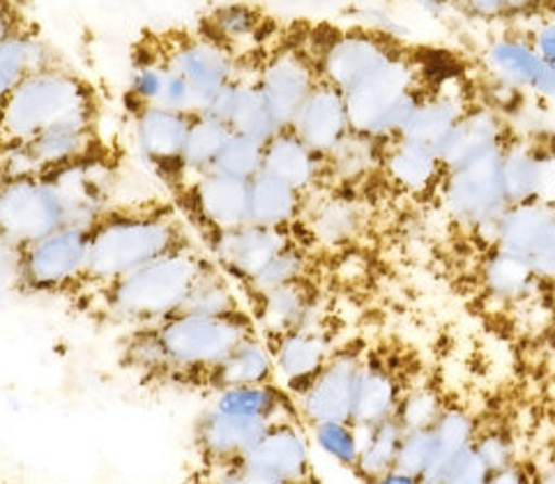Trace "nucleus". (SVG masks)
<instances>
[{
    "label": "nucleus",
    "instance_id": "obj_1",
    "mask_svg": "<svg viewBox=\"0 0 555 484\" xmlns=\"http://www.w3.org/2000/svg\"><path fill=\"white\" fill-rule=\"evenodd\" d=\"M111 166L104 155L44 176L0 182V247L18 252L53 231L90 227L108 206Z\"/></svg>",
    "mask_w": 555,
    "mask_h": 484
},
{
    "label": "nucleus",
    "instance_id": "obj_2",
    "mask_svg": "<svg viewBox=\"0 0 555 484\" xmlns=\"http://www.w3.org/2000/svg\"><path fill=\"white\" fill-rule=\"evenodd\" d=\"M254 334L261 332L247 311L229 316L173 314L129 332L120 358L127 369L143 377L201 383L215 365Z\"/></svg>",
    "mask_w": 555,
    "mask_h": 484
},
{
    "label": "nucleus",
    "instance_id": "obj_3",
    "mask_svg": "<svg viewBox=\"0 0 555 484\" xmlns=\"http://www.w3.org/2000/svg\"><path fill=\"white\" fill-rule=\"evenodd\" d=\"M194 245L188 219L169 203L108 206L90 227L88 268L81 289L108 284L166 254Z\"/></svg>",
    "mask_w": 555,
    "mask_h": 484
},
{
    "label": "nucleus",
    "instance_id": "obj_4",
    "mask_svg": "<svg viewBox=\"0 0 555 484\" xmlns=\"http://www.w3.org/2000/svg\"><path fill=\"white\" fill-rule=\"evenodd\" d=\"M212 266L215 258L194 245L166 254L114 282L77 293H83L92 316L132 330L145 328L178 314L198 279Z\"/></svg>",
    "mask_w": 555,
    "mask_h": 484
},
{
    "label": "nucleus",
    "instance_id": "obj_5",
    "mask_svg": "<svg viewBox=\"0 0 555 484\" xmlns=\"http://www.w3.org/2000/svg\"><path fill=\"white\" fill-rule=\"evenodd\" d=\"M83 111H98V95L77 72L61 63L33 69L0 104V148L28 141Z\"/></svg>",
    "mask_w": 555,
    "mask_h": 484
},
{
    "label": "nucleus",
    "instance_id": "obj_6",
    "mask_svg": "<svg viewBox=\"0 0 555 484\" xmlns=\"http://www.w3.org/2000/svg\"><path fill=\"white\" fill-rule=\"evenodd\" d=\"M100 155L98 111H83L47 127L28 141L0 148V182L44 176Z\"/></svg>",
    "mask_w": 555,
    "mask_h": 484
},
{
    "label": "nucleus",
    "instance_id": "obj_7",
    "mask_svg": "<svg viewBox=\"0 0 555 484\" xmlns=\"http://www.w3.org/2000/svg\"><path fill=\"white\" fill-rule=\"evenodd\" d=\"M90 227H65L14 252L18 289L33 295L77 293L88 268Z\"/></svg>",
    "mask_w": 555,
    "mask_h": 484
},
{
    "label": "nucleus",
    "instance_id": "obj_8",
    "mask_svg": "<svg viewBox=\"0 0 555 484\" xmlns=\"http://www.w3.org/2000/svg\"><path fill=\"white\" fill-rule=\"evenodd\" d=\"M157 49L178 77L192 88L201 111H208L240 74L237 55L203 30L169 33L157 42Z\"/></svg>",
    "mask_w": 555,
    "mask_h": 484
},
{
    "label": "nucleus",
    "instance_id": "obj_9",
    "mask_svg": "<svg viewBox=\"0 0 555 484\" xmlns=\"http://www.w3.org/2000/svg\"><path fill=\"white\" fill-rule=\"evenodd\" d=\"M446 199L450 213L470 227H495L509 201L503 182V148L477 155L450 169Z\"/></svg>",
    "mask_w": 555,
    "mask_h": 484
},
{
    "label": "nucleus",
    "instance_id": "obj_10",
    "mask_svg": "<svg viewBox=\"0 0 555 484\" xmlns=\"http://www.w3.org/2000/svg\"><path fill=\"white\" fill-rule=\"evenodd\" d=\"M176 194L188 203L184 213L203 238L233 231L251 221L249 180L208 171L184 180Z\"/></svg>",
    "mask_w": 555,
    "mask_h": 484
},
{
    "label": "nucleus",
    "instance_id": "obj_11",
    "mask_svg": "<svg viewBox=\"0 0 555 484\" xmlns=\"http://www.w3.org/2000/svg\"><path fill=\"white\" fill-rule=\"evenodd\" d=\"M321 79L319 59L300 47L284 44L256 65V81L282 127H291L309 92Z\"/></svg>",
    "mask_w": 555,
    "mask_h": 484
},
{
    "label": "nucleus",
    "instance_id": "obj_12",
    "mask_svg": "<svg viewBox=\"0 0 555 484\" xmlns=\"http://www.w3.org/2000/svg\"><path fill=\"white\" fill-rule=\"evenodd\" d=\"M129 109H132L134 116V135L143 160L151 164L153 171L162 176L166 184L176 192L184 180L182 151L194 114L139 104L132 100H129Z\"/></svg>",
    "mask_w": 555,
    "mask_h": 484
},
{
    "label": "nucleus",
    "instance_id": "obj_13",
    "mask_svg": "<svg viewBox=\"0 0 555 484\" xmlns=\"http://www.w3.org/2000/svg\"><path fill=\"white\" fill-rule=\"evenodd\" d=\"M495 242L538 277L555 279V206L538 201L509 206L495 225Z\"/></svg>",
    "mask_w": 555,
    "mask_h": 484
},
{
    "label": "nucleus",
    "instance_id": "obj_14",
    "mask_svg": "<svg viewBox=\"0 0 555 484\" xmlns=\"http://www.w3.org/2000/svg\"><path fill=\"white\" fill-rule=\"evenodd\" d=\"M362 358L356 351H335L313 381L298 395L300 413L311 422H350Z\"/></svg>",
    "mask_w": 555,
    "mask_h": 484
},
{
    "label": "nucleus",
    "instance_id": "obj_15",
    "mask_svg": "<svg viewBox=\"0 0 555 484\" xmlns=\"http://www.w3.org/2000/svg\"><path fill=\"white\" fill-rule=\"evenodd\" d=\"M206 242L210 256L217 260L221 270L249 284L276 254L291 247L295 240L291 229H272L249 221V225L240 229L215 233L206 238Z\"/></svg>",
    "mask_w": 555,
    "mask_h": 484
},
{
    "label": "nucleus",
    "instance_id": "obj_16",
    "mask_svg": "<svg viewBox=\"0 0 555 484\" xmlns=\"http://www.w3.org/2000/svg\"><path fill=\"white\" fill-rule=\"evenodd\" d=\"M245 469L266 484L307 482L309 480V445L293 418L276 420L258 438L245 457Z\"/></svg>",
    "mask_w": 555,
    "mask_h": 484
},
{
    "label": "nucleus",
    "instance_id": "obj_17",
    "mask_svg": "<svg viewBox=\"0 0 555 484\" xmlns=\"http://www.w3.org/2000/svg\"><path fill=\"white\" fill-rule=\"evenodd\" d=\"M291 127L313 153L321 157L335 153L339 143L350 135L344 90L321 77Z\"/></svg>",
    "mask_w": 555,
    "mask_h": 484
},
{
    "label": "nucleus",
    "instance_id": "obj_18",
    "mask_svg": "<svg viewBox=\"0 0 555 484\" xmlns=\"http://www.w3.org/2000/svg\"><path fill=\"white\" fill-rule=\"evenodd\" d=\"M129 100L139 104L184 111V114H201V104L192 88L164 61L157 44H145L134 51Z\"/></svg>",
    "mask_w": 555,
    "mask_h": 484
},
{
    "label": "nucleus",
    "instance_id": "obj_19",
    "mask_svg": "<svg viewBox=\"0 0 555 484\" xmlns=\"http://www.w3.org/2000/svg\"><path fill=\"white\" fill-rule=\"evenodd\" d=\"M208 114L224 120L231 132L251 137L261 143H268L280 129H284L274 118L263 90L256 81V67L251 74L240 69L237 79L215 100Z\"/></svg>",
    "mask_w": 555,
    "mask_h": 484
},
{
    "label": "nucleus",
    "instance_id": "obj_20",
    "mask_svg": "<svg viewBox=\"0 0 555 484\" xmlns=\"http://www.w3.org/2000/svg\"><path fill=\"white\" fill-rule=\"evenodd\" d=\"M272 420H249L221 413L208 406L194 426L196 448L210 463H224L245 457L251 445L261 438Z\"/></svg>",
    "mask_w": 555,
    "mask_h": 484
},
{
    "label": "nucleus",
    "instance_id": "obj_21",
    "mask_svg": "<svg viewBox=\"0 0 555 484\" xmlns=\"http://www.w3.org/2000/svg\"><path fill=\"white\" fill-rule=\"evenodd\" d=\"M270 351L274 358L276 374H282L284 383L295 395L302 393V390L313 381V377L325 367L332 353H335L321 323L298 328L284 334V337L274 340Z\"/></svg>",
    "mask_w": 555,
    "mask_h": 484
},
{
    "label": "nucleus",
    "instance_id": "obj_22",
    "mask_svg": "<svg viewBox=\"0 0 555 484\" xmlns=\"http://www.w3.org/2000/svg\"><path fill=\"white\" fill-rule=\"evenodd\" d=\"M256 301H258L256 321L261 326L266 337L272 342L298 328L319 326L317 291H313V286L305 277L276 289H270L266 293H258Z\"/></svg>",
    "mask_w": 555,
    "mask_h": 484
},
{
    "label": "nucleus",
    "instance_id": "obj_23",
    "mask_svg": "<svg viewBox=\"0 0 555 484\" xmlns=\"http://www.w3.org/2000/svg\"><path fill=\"white\" fill-rule=\"evenodd\" d=\"M387 59H392V53L376 37L341 35L323 47L319 53V67L323 79L348 92Z\"/></svg>",
    "mask_w": 555,
    "mask_h": 484
},
{
    "label": "nucleus",
    "instance_id": "obj_24",
    "mask_svg": "<svg viewBox=\"0 0 555 484\" xmlns=\"http://www.w3.org/2000/svg\"><path fill=\"white\" fill-rule=\"evenodd\" d=\"M263 171L307 194L323 178L325 157L313 153L293 127H284L266 143Z\"/></svg>",
    "mask_w": 555,
    "mask_h": 484
},
{
    "label": "nucleus",
    "instance_id": "obj_25",
    "mask_svg": "<svg viewBox=\"0 0 555 484\" xmlns=\"http://www.w3.org/2000/svg\"><path fill=\"white\" fill-rule=\"evenodd\" d=\"M274 358L270 346L261 340V334L237 344L229 356L215 365L206 377H203L201 385L208 390H221L233 385H261V383H274Z\"/></svg>",
    "mask_w": 555,
    "mask_h": 484
},
{
    "label": "nucleus",
    "instance_id": "obj_26",
    "mask_svg": "<svg viewBox=\"0 0 555 484\" xmlns=\"http://www.w3.org/2000/svg\"><path fill=\"white\" fill-rule=\"evenodd\" d=\"M399 402L401 393L390 371L378 362L362 358L356 383L353 418H350V422H353L358 430H369V426L395 418Z\"/></svg>",
    "mask_w": 555,
    "mask_h": 484
},
{
    "label": "nucleus",
    "instance_id": "obj_27",
    "mask_svg": "<svg viewBox=\"0 0 555 484\" xmlns=\"http://www.w3.org/2000/svg\"><path fill=\"white\" fill-rule=\"evenodd\" d=\"M305 211V194L266 171L249 180V213L254 225L291 229Z\"/></svg>",
    "mask_w": 555,
    "mask_h": 484
},
{
    "label": "nucleus",
    "instance_id": "obj_28",
    "mask_svg": "<svg viewBox=\"0 0 555 484\" xmlns=\"http://www.w3.org/2000/svg\"><path fill=\"white\" fill-rule=\"evenodd\" d=\"M212 408L221 413L249 420H284L293 418V404L274 383L233 385L215 390Z\"/></svg>",
    "mask_w": 555,
    "mask_h": 484
},
{
    "label": "nucleus",
    "instance_id": "obj_29",
    "mask_svg": "<svg viewBox=\"0 0 555 484\" xmlns=\"http://www.w3.org/2000/svg\"><path fill=\"white\" fill-rule=\"evenodd\" d=\"M431 434V463L422 475V484H436L452 463L473 448L477 430L475 420L459 408H446L429 430Z\"/></svg>",
    "mask_w": 555,
    "mask_h": 484
},
{
    "label": "nucleus",
    "instance_id": "obj_30",
    "mask_svg": "<svg viewBox=\"0 0 555 484\" xmlns=\"http://www.w3.org/2000/svg\"><path fill=\"white\" fill-rule=\"evenodd\" d=\"M395 139L397 141L387 148L383 155L387 174H390V178L399 182L401 188L411 192L429 188L434 178L438 176V169L442 166L436 148L431 143L415 141V139H403V137H395Z\"/></svg>",
    "mask_w": 555,
    "mask_h": 484
},
{
    "label": "nucleus",
    "instance_id": "obj_31",
    "mask_svg": "<svg viewBox=\"0 0 555 484\" xmlns=\"http://www.w3.org/2000/svg\"><path fill=\"white\" fill-rule=\"evenodd\" d=\"M229 137H231V127L224 120H219L217 116L208 114V111L194 114L192 123H190L188 141H184V151H182L184 180H190L201 174H208L212 169L219 151L229 141Z\"/></svg>",
    "mask_w": 555,
    "mask_h": 484
},
{
    "label": "nucleus",
    "instance_id": "obj_32",
    "mask_svg": "<svg viewBox=\"0 0 555 484\" xmlns=\"http://www.w3.org/2000/svg\"><path fill=\"white\" fill-rule=\"evenodd\" d=\"M266 28V16L261 10H256L245 3H233L217 8L203 22V33L215 37L217 42L229 47L235 55L240 49L261 42Z\"/></svg>",
    "mask_w": 555,
    "mask_h": 484
},
{
    "label": "nucleus",
    "instance_id": "obj_33",
    "mask_svg": "<svg viewBox=\"0 0 555 484\" xmlns=\"http://www.w3.org/2000/svg\"><path fill=\"white\" fill-rule=\"evenodd\" d=\"M55 63V53L33 33H22L0 44V104L26 74Z\"/></svg>",
    "mask_w": 555,
    "mask_h": 484
},
{
    "label": "nucleus",
    "instance_id": "obj_34",
    "mask_svg": "<svg viewBox=\"0 0 555 484\" xmlns=\"http://www.w3.org/2000/svg\"><path fill=\"white\" fill-rule=\"evenodd\" d=\"M360 432H362L360 434L362 445H360V459H358L356 471L369 482H374L376 477L397 467V457H399V448L405 432L397 418H390Z\"/></svg>",
    "mask_w": 555,
    "mask_h": 484
},
{
    "label": "nucleus",
    "instance_id": "obj_35",
    "mask_svg": "<svg viewBox=\"0 0 555 484\" xmlns=\"http://www.w3.org/2000/svg\"><path fill=\"white\" fill-rule=\"evenodd\" d=\"M237 311H245V309L240 305V297L231 284L229 275L221 270L215 260V266L198 279L178 314L229 316Z\"/></svg>",
    "mask_w": 555,
    "mask_h": 484
},
{
    "label": "nucleus",
    "instance_id": "obj_36",
    "mask_svg": "<svg viewBox=\"0 0 555 484\" xmlns=\"http://www.w3.org/2000/svg\"><path fill=\"white\" fill-rule=\"evenodd\" d=\"M360 208L346 196H327L309 215V229L313 238L325 245H341L360 229Z\"/></svg>",
    "mask_w": 555,
    "mask_h": 484
},
{
    "label": "nucleus",
    "instance_id": "obj_37",
    "mask_svg": "<svg viewBox=\"0 0 555 484\" xmlns=\"http://www.w3.org/2000/svg\"><path fill=\"white\" fill-rule=\"evenodd\" d=\"M485 279L493 295L503 297V301H521L530 293L534 279L540 277L519 256L498 247V252L487 260Z\"/></svg>",
    "mask_w": 555,
    "mask_h": 484
},
{
    "label": "nucleus",
    "instance_id": "obj_38",
    "mask_svg": "<svg viewBox=\"0 0 555 484\" xmlns=\"http://www.w3.org/2000/svg\"><path fill=\"white\" fill-rule=\"evenodd\" d=\"M263 151H266V143L245 135L231 132L229 141L219 151L210 171L224 174L237 180H254L263 171Z\"/></svg>",
    "mask_w": 555,
    "mask_h": 484
},
{
    "label": "nucleus",
    "instance_id": "obj_39",
    "mask_svg": "<svg viewBox=\"0 0 555 484\" xmlns=\"http://www.w3.org/2000/svg\"><path fill=\"white\" fill-rule=\"evenodd\" d=\"M503 182L509 206L534 201V182H538V153L526 148L503 151Z\"/></svg>",
    "mask_w": 555,
    "mask_h": 484
},
{
    "label": "nucleus",
    "instance_id": "obj_40",
    "mask_svg": "<svg viewBox=\"0 0 555 484\" xmlns=\"http://www.w3.org/2000/svg\"><path fill=\"white\" fill-rule=\"evenodd\" d=\"M311 426L317 445L327 457L339 461L341 467L348 469L358 467L362 436L353 422H319Z\"/></svg>",
    "mask_w": 555,
    "mask_h": 484
},
{
    "label": "nucleus",
    "instance_id": "obj_41",
    "mask_svg": "<svg viewBox=\"0 0 555 484\" xmlns=\"http://www.w3.org/2000/svg\"><path fill=\"white\" fill-rule=\"evenodd\" d=\"M442 411H446V406H442L440 395L429 387H417L409 395H401L395 418L403 426V432H422L431 430Z\"/></svg>",
    "mask_w": 555,
    "mask_h": 484
},
{
    "label": "nucleus",
    "instance_id": "obj_42",
    "mask_svg": "<svg viewBox=\"0 0 555 484\" xmlns=\"http://www.w3.org/2000/svg\"><path fill=\"white\" fill-rule=\"evenodd\" d=\"M305 270H307V254L302 247H298L293 242V245L286 247L282 254H276L247 286L254 291V295H258L282 284L295 282V279H302Z\"/></svg>",
    "mask_w": 555,
    "mask_h": 484
},
{
    "label": "nucleus",
    "instance_id": "obj_43",
    "mask_svg": "<svg viewBox=\"0 0 555 484\" xmlns=\"http://www.w3.org/2000/svg\"><path fill=\"white\" fill-rule=\"evenodd\" d=\"M473 450L491 475L503 473L514 467V445L505 432L491 430L485 434H477Z\"/></svg>",
    "mask_w": 555,
    "mask_h": 484
},
{
    "label": "nucleus",
    "instance_id": "obj_44",
    "mask_svg": "<svg viewBox=\"0 0 555 484\" xmlns=\"http://www.w3.org/2000/svg\"><path fill=\"white\" fill-rule=\"evenodd\" d=\"M429 463H431V434H429V430L405 432L395 469H401V471L417 475L422 480V475L427 473V469H429Z\"/></svg>",
    "mask_w": 555,
    "mask_h": 484
},
{
    "label": "nucleus",
    "instance_id": "obj_45",
    "mask_svg": "<svg viewBox=\"0 0 555 484\" xmlns=\"http://www.w3.org/2000/svg\"><path fill=\"white\" fill-rule=\"evenodd\" d=\"M489 477L491 473L470 448L452 463V467L446 471V475H442L438 482L440 484H487Z\"/></svg>",
    "mask_w": 555,
    "mask_h": 484
},
{
    "label": "nucleus",
    "instance_id": "obj_46",
    "mask_svg": "<svg viewBox=\"0 0 555 484\" xmlns=\"http://www.w3.org/2000/svg\"><path fill=\"white\" fill-rule=\"evenodd\" d=\"M534 201L544 206H555V155H538V182H534Z\"/></svg>",
    "mask_w": 555,
    "mask_h": 484
},
{
    "label": "nucleus",
    "instance_id": "obj_47",
    "mask_svg": "<svg viewBox=\"0 0 555 484\" xmlns=\"http://www.w3.org/2000/svg\"><path fill=\"white\" fill-rule=\"evenodd\" d=\"M26 33L18 26V12L12 0H0V44H5L12 37Z\"/></svg>",
    "mask_w": 555,
    "mask_h": 484
},
{
    "label": "nucleus",
    "instance_id": "obj_48",
    "mask_svg": "<svg viewBox=\"0 0 555 484\" xmlns=\"http://www.w3.org/2000/svg\"><path fill=\"white\" fill-rule=\"evenodd\" d=\"M538 53L540 59L555 72V26L542 30L538 40Z\"/></svg>",
    "mask_w": 555,
    "mask_h": 484
},
{
    "label": "nucleus",
    "instance_id": "obj_49",
    "mask_svg": "<svg viewBox=\"0 0 555 484\" xmlns=\"http://www.w3.org/2000/svg\"><path fill=\"white\" fill-rule=\"evenodd\" d=\"M372 484H422V480L417 475L401 471V469H392V471L383 473L380 477H376Z\"/></svg>",
    "mask_w": 555,
    "mask_h": 484
},
{
    "label": "nucleus",
    "instance_id": "obj_50",
    "mask_svg": "<svg viewBox=\"0 0 555 484\" xmlns=\"http://www.w3.org/2000/svg\"><path fill=\"white\" fill-rule=\"evenodd\" d=\"M532 484H555V463L546 467L538 477L532 480Z\"/></svg>",
    "mask_w": 555,
    "mask_h": 484
},
{
    "label": "nucleus",
    "instance_id": "obj_51",
    "mask_svg": "<svg viewBox=\"0 0 555 484\" xmlns=\"http://www.w3.org/2000/svg\"><path fill=\"white\" fill-rule=\"evenodd\" d=\"M276 484H309V482H276Z\"/></svg>",
    "mask_w": 555,
    "mask_h": 484
},
{
    "label": "nucleus",
    "instance_id": "obj_52",
    "mask_svg": "<svg viewBox=\"0 0 555 484\" xmlns=\"http://www.w3.org/2000/svg\"><path fill=\"white\" fill-rule=\"evenodd\" d=\"M12 3H14V5H16V3H22V0H12Z\"/></svg>",
    "mask_w": 555,
    "mask_h": 484
},
{
    "label": "nucleus",
    "instance_id": "obj_53",
    "mask_svg": "<svg viewBox=\"0 0 555 484\" xmlns=\"http://www.w3.org/2000/svg\"><path fill=\"white\" fill-rule=\"evenodd\" d=\"M436 484H440V482H436Z\"/></svg>",
    "mask_w": 555,
    "mask_h": 484
}]
</instances>
